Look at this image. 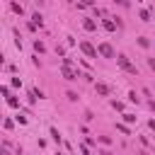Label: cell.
Returning a JSON list of instances; mask_svg holds the SVG:
<instances>
[{
    "instance_id": "16",
    "label": "cell",
    "mask_w": 155,
    "mask_h": 155,
    "mask_svg": "<svg viewBox=\"0 0 155 155\" xmlns=\"http://www.w3.org/2000/svg\"><path fill=\"white\" fill-rule=\"evenodd\" d=\"M116 128H119V131H121V133H126V136H128V128H126V126H124V124H116Z\"/></svg>"
},
{
    "instance_id": "9",
    "label": "cell",
    "mask_w": 155,
    "mask_h": 155,
    "mask_svg": "<svg viewBox=\"0 0 155 155\" xmlns=\"http://www.w3.org/2000/svg\"><path fill=\"white\" fill-rule=\"evenodd\" d=\"M10 7H12V12H17V15H22L24 10H22V5H17V2H10Z\"/></svg>"
},
{
    "instance_id": "3",
    "label": "cell",
    "mask_w": 155,
    "mask_h": 155,
    "mask_svg": "<svg viewBox=\"0 0 155 155\" xmlns=\"http://www.w3.org/2000/svg\"><path fill=\"white\" fill-rule=\"evenodd\" d=\"M97 53L104 56V58H116V56H114V48H111L109 44H99V46H97Z\"/></svg>"
},
{
    "instance_id": "12",
    "label": "cell",
    "mask_w": 155,
    "mask_h": 155,
    "mask_svg": "<svg viewBox=\"0 0 155 155\" xmlns=\"http://www.w3.org/2000/svg\"><path fill=\"white\" fill-rule=\"evenodd\" d=\"M140 19L148 22V19H150V12H148V10H140Z\"/></svg>"
},
{
    "instance_id": "2",
    "label": "cell",
    "mask_w": 155,
    "mask_h": 155,
    "mask_svg": "<svg viewBox=\"0 0 155 155\" xmlns=\"http://www.w3.org/2000/svg\"><path fill=\"white\" fill-rule=\"evenodd\" d=\"M80 51H82L85 56H90V58H97V48H94L90 41H80Z\"/></svg>"
},
{
    "instance_id": "13",
    "label": "cell",
    "mask_w": 155,
    "mask_h": 155,
    "mask_svg": "<svg viewBox=\"0 0 155 155\" xmlns=\"http://www.w3.org/2000/svg\"><path fill=\"white\" fill-rule=\"evenodd\" d=\"M138 44H140V46H143V48H148V46H150V41H148V39H145V36H140V39H138Z\"/></svg>"
},
{
    "instance_id": "14",
    "label": "cell",
    "mask_w": 155,
    "mask_h": 155,
    "mask_svg": "<svg viewBox=\"0 0 155 155\" xmlns=\"http://www.w3.org/2000/svg\"><path fill=\"white\" fill-rule=\"evenodd\" d=\"M124 121H126V124H133L136 116H133V114H124Z\"/></svg>"
},
{
    "instance_id": "10",
    "label": "cell",
    "mask_w": 155,
    "mask_h": 155,
    "mask_svg": "<svg viewBox=\"0 0 155 155\" xmlns=\"http://www.w3.org/2000/svg\"><path fill=\"white\" fill-rule=\"evenodd\" d=\"M31 24H34V27H36V24H39V27H41V15H39V12H36V15H34V17H31Z\"/></svg>"
},
{
    "instance_id": "1",
    "label": "cell",
    "mask_w": 155,
    "mask_h": 155,
    "mask_svg": "<svg viewBox=\"0 0 155 155\" xmlns=\"http://www.w3.org/2000/svg\"><path fill=\"white\" fill-rule=\"evenodd\" d=\"M116 63H119V65H121V68H124L126 73L136 75V65H133V63H131V61H128V58H126L124 53H119V56H116Z\"/></svg>"
},
{
    "instance_id": "4",
    "label": "cell",
    "mask_w": 155,
    "mask_h": 155,
    "mask_svg": "<svg viewBox=\"0 0 155 155\" xmlns=\"http://www.w3.org/2000/svg\"><path fill=\"white\" fill-rule=\"evenodd\" d=\"M61 75H63L65 80H75V78H78V73H75L70 65H63V68H61Z\"/></svg>"
},
{
    "instance_id": "7",
    "label": "cell",
    "mask_w": 155,
    "mask_h": 155,
    "mask_svg": "<svg viewBox=\"0 0 155 155\" xmlns=\"http://www.w3.org/2000/svg\"><path fill=\"white\" fill-rule=\"evenodd\" d=\"M97 92H99V94H104V97H107V94H109V87H107V85H104V82H97Z\"/></svg>"
},
{
    "instance_id": "6",
    "label": "cell",
    "mask_w": 155,
    "mask_h": 155,
    "mask_svg": "<svg viewBox=\"0 0 155 155\" xmlns=\"http://www.w3.org/2000/svg\"><path fill=\"white\" fill-rule=\"evenodd\" d=\"M102 27H104L107 31H116V24H114L111 19H104V22H102Z\"/></svg>"
},
{
    "instance_id": "5",
    "label": "cell",
    "mask_w": 155,
    "mask_h": 155,
    "mask_svg": "<svg viewBox=\"0 0 155 155\" xmlns=\"http://www.w3.org/2000/svg\"><path fill=\"white\" fill-rule=\"evenodd\" d=\"M82 27H85L87 31H94V29H97V22H94V19H85V22H82Z\"/></svg>"
},
{
    "instance_id": "15",
    "label": "cell",
    "mask_w": 155,
    "mask_h": 155,
    "mask_svg": "<svg viewBox=\"0 0 155 155\" xmlns=\"http://www.w3.org/2000/svg\"><path fill=\"white\" fill-rule=\"evenodd\" d=\"M51 136H53V140H56V143H61V133H58L56 128H51Z\"/></svg>"
},
{
    "instance_id": "8",
    "label": "cell",
    "mask_w": 155,
    "mask_h": 155,
    "mask_svg": "<svg viewBox=\"0 0 155 155\" xmlns=\"http://www.w3.org/2000/svg\"><path fill=\"white\" fill-rule=\"evenodd\" d=\"M7 104H10V107H12V109H17V107H19V99H17V97H12V94H10V97H7Z\"/></svg>"
},
{
    "instance_id": "11",
    "label": "cell",
    "mask_w": 155,
    "mask_h": 155,
    "mask_svg": "<svg viewBox=\"0 0 155 155\" xmlns=\"http://www.w3.org/2000/svg\"><path fill=\"white\" fill-rule=\"evenodd\" d=\"M34 48H36V51H39V53H44V51H46V46H44V44H41V41H34Z\"/></svg>"
}]
</instances>
